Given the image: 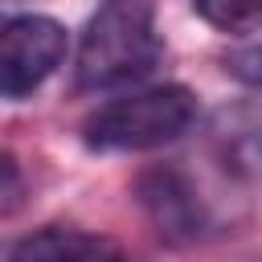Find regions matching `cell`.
<instances>
[{
	"instance_id": "cell-1",
	"label": "cell",
	"mask_w": 262,
	"mask_h": 262,
	"mask_svg": "<svg viewBox=\"0 0 262 262\" xmlns=\"http://www.w3.org/2000/svg\"><path fill=\"white\" fill-rule=\"evenodd\" d=\"M164 45L156 33L151 0H98L94 16L82 29L74 78L78 90H119L147 78Z\"/></svg>"
},
{
	"instance_id": "cell-2",
	"label": "cell",
	"mask_w": 262,
	"mask_h": 262,
	"mask_svg": "<svg viewBox=\"0 0 262 262\" xmlns=\"http://www.w3.org/2000/svg\"><path fill=\"white\" fill-rule=\"evenodd\" d=\"M196 119V98L184 86H147L102 102L86 123L82 139L94 151H151L180 139Z\"/></svg>"
},
{
	"instance_id": "cell-3",
	"label": "cell",
	"mask_w": 262,
	"mask_h": 262,
	"mask_svg": "<svg viewBox=\"0 0 262 262\" xmlns=\"http://www.w3.org/2000/svg\"><path fill=\"white\" fill-rule=\"evenodd\" d=\"M66 29L53 16H16L0 29V98L33 94L66 57Z\"/></svg>"
},
{
	"instance_id": "cell-4",
	"label": "cell",
	"mask_w": 262,
	"mask_h": 262,
	"mask_svg": "<svg viewBox=\"0 0 262 262\" xmlns=\"http://www.w3.org/2000/svg\"><path fill=\"white\" fill-rule=\"evenodd\" d=\"M139 201H143L147 217L160 225V233L172 242H196L213 229L201 192L176 168H156V172L139 176Z\"/></svg>"
},
{
	"instance_id": "cell-5",
	"label": "cell",
	"mask_w": 262,
	"mask_h": 262,
	"mask_svg": "<svg viewBox=\"0 0 262 262\" xmlns=\"http://www.w3.org/2000/svg\"><path fill=\"white\" fill-rule=\"evenodd\" d=\"M0 262H131L111 237L82 229H37L0 250Z\"/></svg>"
},
{
	"instance_id": "cell-6",
	"label": "cell",
	"mask_w": 262,
	"mask_h": 262,
	"mask_svg": "<svg viewBox=\"0 0 262 262\" xmlns=\"http://www.w3.org/2000/svg\"><path fill=\"white\" fill-rule=\"evenodd\" d=\"M196 16L221 33H254L262 29V0H192Z\"/></svg>"
},
{
	"instance_id": "cell-7",
	"label": "cell",
	"mask_w": 262,
	"mask_h": 262,
	"mask_svg": "<svg viewBox=\"0 0 262 262\" xmlns=\"http://www.w3.org/2000/svg\"><path fill=\"white\" fill-rule=\"evenodd\" d=\"M225 70H229L237 82H246L250 90H262V41L233 49V53L225 57Z\"/></svg>"
},
{
	"instance_id": "cell-8",
	"label": "cell",
	"mask_w": 262,
	"mask_h": 262,
	"mask_svg": "<svg viewBox=\"0 0 262 262\" xmlns=\"http://www.w3.org/2000/svg\"><path fill=\"white\" fill-rule=\"evenodd\" d=\"M16 192H20V176H16L12 160H8V156H0V209H4V205H12V201H16Z\"/></svg>"
},
{
	"instance_id": "cell-9",
	"label": "cell",
	"mask_w": 262,
	"mask_h": 262,
	"mask_svg": "<svg viewBox=\"0 0 262 262\" xmlns=\"http://www.w3.org/2000/svg\"><path fill=\"white\" fill-rule=\"evenodd\" d=\"M25 4L29 0H0V29H8L16 16H25Z\"/></svg>"
}]
</instances>
